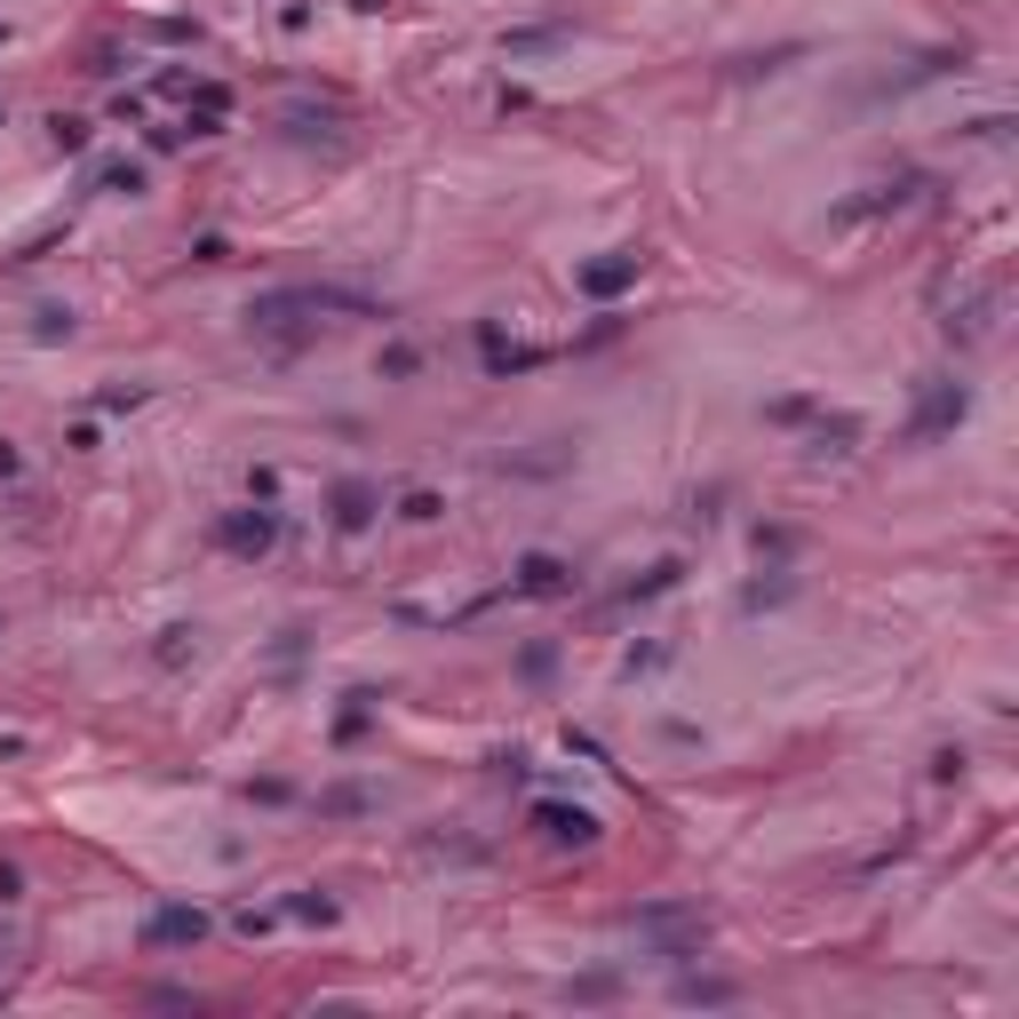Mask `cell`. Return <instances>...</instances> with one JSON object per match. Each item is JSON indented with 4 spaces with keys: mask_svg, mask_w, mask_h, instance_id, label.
<instances>
[{
    "mask_svg": "<svg viewBox=\"0 0 1019 1019\" xmlns=\"http://www.w3.org/2000/svg\"><path fill=\"white\" fill-rule=\"evenodd\" d=\"M964 415H972V391H964V383H947V375H932V383H924V398H916V415H908V438L924 447V438L956 430Z\"/></svg>",
    "mask_w": 1019,
    "mask_h": 1019,
    "instance_id": "1",
    "label": "cell"
},
{
    "mask_svg": "<svg viewBox=\"0 0 1019 1019\" xmlns=\"http://www.w3.org/2000/svg\"><path fill=\"white\" fill-rule=\"evenodd\" d=\"M271 541H280V510H223L216 518V550L231 558H263Z\"/></svg>",
    "mask_w": 1019,
    "mask_h": 1019,
    "instance_id": "2",
    "label": "cell"
},
{
    "mask_svg": "<svg viewBox=\"0 0 1019 1019\" xmlns=\"http://www.w3.org/2000/svg\"><path fill=\"white\" fill-rule=\"evenodd\" d=\"M637 271H645V255H637V248H605L598 263H582V271H573V287H582V295H598V303H614L622 287H637Z\"/></svg>",
    "mask_w": 1019,
    "mask_h": 1019,
    "instance_id": "3",
    "label": "cell"
},
{
    "mask_svg": "<svg viewBox=\"0 0 1019 1019\" xmlns=\"http://www.w3.org/2000/svg\"><path fill=\"white\" fill-rule=\"evenodd\" d=\"M534 829L550 836V844H598V812L590 804H558V797H534Z\"/></svg>",
    "mask_w": 1019,
    "mask_h": 1019,
    "instance_id": "4",
    "label": "cell"
},
{
    "mask_svg": "<svg viewBox=\"0 0 1019 1019\" xmlns=\"http://www.w3.org/2000/svg\"><path fill=\"white\" fill-rule=\"evenodd\" d=\"M327 510H335V534H366V526H375V510H383V494L366 486V479H343V486L327 494Z\"/></svg>",
    "mask_w": 1019,
    "mask_h": 1019,
    "instance_id": "5",
    "label": "cell"
},
{
    "mask_svg": "<svg viewBox=\"0 0 1019 1019\" xmlns=\"http://www.w3.org/2000/svg\"><path fill=\"white\" fill-rule=\"evenodd\" d=\"M199 940H208V916L199 908H160L144 924V947H199Z\"/></svg>",
    "mask_w": 1019,
    "mask_h": 1019,
    "instance_id": "6",
    "label": "cell"
},
{
    "mask_svg": "<svg viewBox=\"0 0 1019 1019\" xmlns=\"http://www.w3.org/2000/svg\"><path fill=\"white\" fill-rule=\"evenodd\" d=\"M518 590H526V598H566V590H573V566L550 558V550H526V558H518Z\"/></svg>",
    "mask_w": 1019,
    "mask_h": 1019,
    "instance_id": "7",
    "label": "cell"
},
{
    "mask_svg": "<svg viewBox=\"0 0 1019 1019\" xmlns=\"http://www.w3.org/2000/svg\"><path fill=\"white\" fill-rule=\"evenodd\" d=\"M144 167H135V160H96V191H112V199H144Z\"/></svg>",
    "mask_w": 1019,
    "mask_h": 1019,
    "instance_id": "8",
    "label": "cell"
},
{
    "mask_svg": "<svg viewBox=\"0 0 1019 1019\" xmlns=\"http://www.w3.org/2000/svg\"><path fill=\"white\" fill-rule=\"evenodd\" d=\"M853 447H861L853 415H821V423H812V454H853Z\"/></svg>",
    "mask_w": 1019,
    "mask_h": 1019,
    "instance_id": "9",
    "label": "cell"
},
{
    "mask_svg": "<svg viewBox=\"0 0 1019 1019\" xmlns=\"http://www.w3.org/2000/svg\"><path fill=\"white\" fill-rule=\"evenodd\" d=\"M191 654H199V629H184V622H176V629H160V645H152V661H160V669H184Z\"/></svg>",
    "mask_w": 1019,
    "mask_h": 1019,
    "instance_id": "10",
    "label": "cell"
},
{
    "mask_svg": "<svg viewBox=\"0 0 1019 1019\" xmlns=\"http://www.w3.org/2000/svg\"><path fill=\"white\" fill-rule=\"evenodd\" d=\"M566 24H526V32H502V56H534V48H558Z\"/></svg>",
    "mask_w": 1019,
    "mask_h": 1019,
    "instance_id": "11",
    "label": "cell"
},
{
    "mask_svg": "<svg viewBox=\"0 0 1019 1019\" xmlns=\"http://www.w3.org/2000/svg\"><path fill=\"white\" fill-rule=\"evenodd\" d=\"M789 590H797V582H789V573L773 566V582H749V598H741V614H765V605H780Z\"/></svg>",
    "mask_w": 1019,
    "mask_h": 1019,
    "instance_id": "12",
    "label": "cell"
},
{
    "mask_svg": "<svg viewBox=\"0 0 1019 1019\" xmlns=\"http://www.w3.org/2000/svg\"><path fill=\"white\" fill-rule=\"evenodd\" d=\"M32 335H41V343H64V335H73V311H64V303H41V311H32Z\"/></svg>",
    "mask_w": 1019,
    "mask_h": 1019,
    "instance_id": "13",
    "label": "cell"
},
{
    "mask_svg": "<svg viewBox=\"0 0 1019 1019\" xmlns=\"http://www.w3.org/2000/svg\"><path fill=\"white\" fill-rule=\"evenodd\" d=\"M677 573H686V566L669 558V566H654V573H645V582H629L622 598H629V605H637V598H661V590H677Z\"/></svg>",
    "mask_w": 1019,
    "mask_h": 1019,
    "instance_id": "14",
    "label": "cell"
},
{
    "mask_svg": "<svg viewBox=\"0 0 1019 1019\" xmlns=\"http://www.w3.org/2000/svg\"><path fill=\"white\" fill-rule=\"evenodd\" d=\"M48 144H56V152H88V120H64V112H56V120H48Z\"/></svg>",
    "mask_w": 1019,
    "mask_h": 1019,
    "instance_id": "15",
    "label": "cell"
},
{
    "mask_svg": "<svg viewBox=\"0 0 1019 1019\" xmlns=\"http://www.w3.org/2000/svg\"><path fill=\"white\" fill-rule=\"evenodd\" d=\"M96 406H105V415H135V406H144V383H112V391H96Z\"/></svg>",
    "mask_w": 1019,
    "mask_h": 1019,
    "instance_id": "16",
    "label": "cell"
},
{
    "mask_svg": "<svg viewBox=\"0 0 1019 1019\" xmlns=\"http://www.w3.org/2000/svg\"><path fill=\"white\" fill-rule=\"evenodd\" d=\"M287 916H303V924H335V900H327V892H295Z\"/></svg>",
    "mask_w": 1019,
    "mask_h": 1019,
    "instance_id": "17",
    "label": "cell"
},
{
    "mask_svg": "<svg viewBox=\"0 0 1019 1019\" xmlns=\"http://www.w3.org/2000/svg\"><path fill=\"white\" fill-rule=\"evenodd\" d=\"M677 996H686V1004H733L725 979H677Z\"/></svg>",
    "mask_w": 1019,
    "mask_h": 1019,
    "instance_id": "18",
    "label": "cell"
},
{
    "mask_svg": "<svg viewBox=\"0 0 1019 1019\" xmlns=\"http://www.w3.org/2000/svg\"><path fill=\"white\" fill-rule=\"evenodd\" d=\"M438 510H447V502H438L430 486H415V494H406V502H398V518H415V526H430V518H438Z\"/></svg>",
    "mask_w": 1019,
    "mask_h": 1019,
    "instance_id": "19",
    "label": "cell"
},
{
    "mask_svg": "<svg viewBox=\"0 0 1019 1019\" xmlns=\"http://www.w3.org/2000/svg\"><path fill=\"white\" fill-rule=\"evenodd\" d=\"M669 654H661V645H629V661H622V677H654Z\"/></svg>",
    "mask_w": 1019,
    "mask_h": 1019,
    "instance_id": "20",
    "label": "cell"
},
{
    "mask_svg": "<svg viewBox=\"0 0 1019 1019\" xmlns=\"http://www.w3.org/2000/svg\"><path fill=\"white\" fill-rule=\"evenodd\" d=\"M375 366H383V375H391V383H406V375H415V366H423V359H415V351H406V343H391V351H383Z\"/></svg>",
    "mask_w": 1019,
    "mask_h": 1019,
    "instance_id": "21",
    "label": "cell"
},
{
    "mask_svg": "<svg viewBox=\"0 0 1019 1019\" xmlns=\"http://www.w3.org/2000/svg\"><path fill=\"white\" fill-rule=\"evenodd\" d=\"M765 415H773V423H812V415H821V406H812V398H773Z\"/></svg>",
    "mask_w": 1019,
    "mask_h": 1019,
    "instance_id": "22",
    "label": "cell"
},
{
    "mask_svg": "<svg viewBox=\"0 0 1019 1019\" xmlns=\"http://www.w3.org/2000/svg\"><path fill=\"white\" fill-rule=\"evenodd\" d=\"M231 924H240V932L255 940V932H271V924H280V908H240V916H231Z\"/></svg>",
    "mask_w": 1019,
    "mask_h": 1019,
    "instance_id": "23",
    "label": "cell"
},
{
    "mask_svg": "<svg viewBox=\"0 0 1019 1019\" xmlns=\"http://www.w3.org/2000/svg\"><path fill=\"white\" fill-rule=\"evenodd\" d=\"M191 255H199V263H223V255H231V240H223V231H199Z\"/></svg>",
    "mask_w": 1019,
    "mask_h": 1019,
    "instance_id": "24",
    "label": "cell"
},
{
    "mask_svg": "<svg viewBox=\"0 0 1019 1019\" xmlns=\"http://www.w3.org/2000/svg\"><path fill=\"white\" fill-rule=\"evenodd\" d=\"M17 892H24V868H17V861H0V900H17Z\"/></svg>",
    "mask_w": 1019,
    "mask_h": 1019,
    "instance_id": "25",
    "label": "cell"
},
{
    "mask_svg": "<svg viewBox=\"0 0 1019 1019\" xmlns=\"http://www.w3.org/2000/svg\"><path fill=\"white\" fill-rule=\"evenodd\" d=\"M17 470H24V462H17V447L0 438V479H17Z\"/></svg>",
    "mask_w": 1019,
    "mask_h": 1019,
    "instance_id": "26",
    "label": "cell"
},
{
    "mask_svg": "<svg viewBox=\"0 0 1019 1019\" xmlns=\"http://www.w3.org/2000/svg\"><path fill=\"white\" fill-rule=\"evenodd\" d=\"M351 9H366V17H383V9H391V0H351Z\"/></svg>",
    "mask_w": 1019,
    "mask_h": 1019,
    "instance_id": "27",
    "label": "cell"
},
{
    "mask_svg": "<svg viewBox=\"0 0 1019 1019\" xmlns=\"http://www.w3.org/2000/svg\"><path fill=\"white\" fill-rule=\"evenodd\" d=\"M0 41H9V24H0Z\"/></svg>",
    "mask_w": 1019,
    "mask_h": 1019,
    "instance_id": "28",
    "label": "cell"
}]
</instances>
